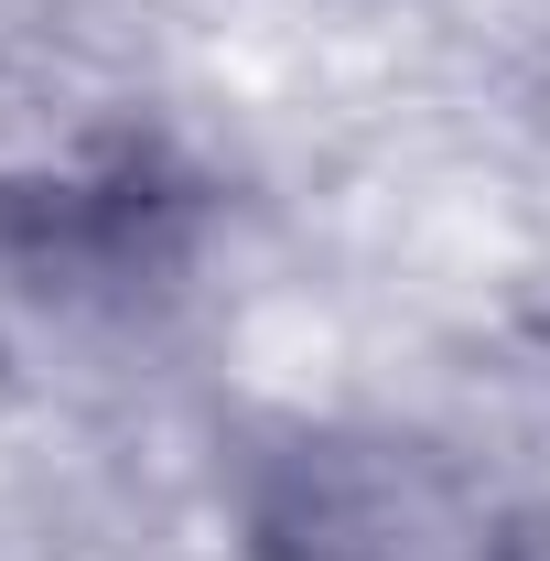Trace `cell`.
Masks as SVG:
<instances>
[{
  "label": "cell",
  "instance_id": "6da1fadb",
  "mask_svg": "<svg viewBox=\"0 0 550 561\" xmlns=\"http://www.w3.org/2000/svg\"><path fill=\"white\" fill-rule=\"evenodd\" d=\"M260 561H529L507 507L389 432H313L249 486Z\"/></svg>",
  "mask_w": 550,
  "mask_h": 561
}]
</instances>
